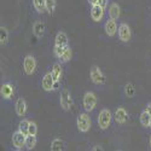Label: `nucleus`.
<instances>
[{"mask_svg":"<svg viewBox=\"0 0 151 151\" xmlns=\"http://www.w3.org/2000/svg\"><path fill=\"white\" fill-rule=\"evenodd\" d=\"M97 5H99L100 7H103L105 10L108 7V0H98V4Z\"/></svg>","mask_w":151,"mask_h":151,"instance_id":"c756f323","label":"nucleus"},{"mask_svg":"<svg viewBox=\"0 0 151 151\" xmlns=\"http://www.w3.org/2000/svg\"><path fill=\"white\" fill-rule=\"evenodd\" d=\"M51 75L55 79V81H60V78H62V65H60V63H56V64H53V67L51 69Z\"/></svg>","mask_w":151,"mask_h":151,"instance_id":"a211bd4d","label":"nucleus"},{"mask_svg":"<svg viewBox=\"0 0 151 151\" xmlns=\"http://www.w3.org/2000/svg\"><path fill=\"white\" fill-rule=\"evenodd\" d=\"M64 150V143H63L62 139H53L51 142V151H63Z\"/></svg>","mask_w":151,"mask_h":151,"instance_id":"aec40b11","label":"nucleus"},{"mask_svg":"<svg viewBox=\"0 0 151 151\" xmlns=\"http://www.w3.org/2000/svg\"><path fill=\"white\" fill-rule=\"evenodd\" d=\"M104 12H105V10L103 7H100L99 5H94L91 9V18L94 22H100L104 17Z\"/></svg>","mask_w":151,"mask_h":151,"instance_id":"f8f14e48","label":"nucleus"},{"mask_svg":"<svg viewBox=\"0 0 151 151\" xmlns=\"http://www.w3.org/2000/svg\"><path fill=\"white\" fill-rule=\"evenodd\" d=\"M132 37V32L127 23H121L119 26V39L122 42H128Z\"/></svg>","mask_w":151,"mask_h":151,"instance_id":"6e6552de","label":"nucleus"},{"mask_svg":"<svg viewBox=\"0 0 151 151\" xmlns=\"http://www.w3.org/2000/svg\"><path fill=\"white\" fill-rule=\"evenodd\" d=\"M90 76L93 83L96 85H104L105 83V75L103 74V71L100 70L99 67L93 65L90 70Z\"/></svg>","mask_w":151,"mask_h":151,"instance_id":"39448f33","label":"nucleus"},{"mask_svg":"<svg viewBox=\"0 0 151 151\" xmlns=\"http://www.w3.org/2000/svg\"><path fill=\"white\" fill-rule=\"evenodd\" d=\"M82 105H83V109L86 110V112H91L94 110V108L97 106V97L93 92L88 91L86 92L85 96H83V99H82Z\"/></svg>","mask_w":151,"mask_h":151,"instance_id":"7ed1b4c3","label":"nucleus"},{"mask_svg":"<svg viewBox=\"0 0 151 151\" xmlns=\"http://www.w3.org/2000/svg\"><path fill=\"white\" fill-rule=\"evenodd\" d=\"M124 93L126 96H127L128 98H133L134 94H135V87L132 82H128V83H126L124 86Z\"/></svg>","mask_w":151,"mask_h":151,"instance_id":"5701e85b","label":"nucleus"},{"mask_svg":"<svg viewBox=\"0 0 151 151\" xmlns=\"http://www.w3.org/2000/svg\"><path fill=\"white\" fill-rule=\"evenodd\" d=\"M150 147H151V135H150Z\"/></svg>","mask_w":151,"mask_h":151,"instance_id":"c9c22d12","label":"nucleus"},{"mask_svg":"<svg viewBox=\"0 0 151 151\" xmlns=\"http://www.w3.org/2000/svg\"><path fill=\"white\" fill-rule=\"evenodd\" d=\"M145 111L147 112V114L151 115V103H147V105L145 106Z\"/></svg>","mask_w":151,"mask_h":151,"instance_id":"2f4dec72","label":"nucleus"},{"mask_svg":"<svg viewBox=\"0 0 151 151\" xmlns=\"http://www.w3.org/2000/svg\"><path fill=\"white\" fill-rule=\"evenodd\" d=\"M23 69L27 75H33L36 69V59L30 55L26 56V58L23 60Z\"/></svg>","mask_w":151,"mask_h":151,"instance_id":"0eeeda50","label":"nucleus"},{"mask_svg":"<svg viewBox=\"0 0 151 151\" xmlns=\"http://www.w3.org/2000/svg\"><path fill=\"white\" fill-rule=\"evenodd\" d=\"M33 6L36 10V12H39V14H44L46 11L45 0H33Z\"/></svg>","mask_w":151,"mask_h":151,"instance_id":"6ab92c4d","label":"nucleus"},{"mask_svg":"<svg viewBox=\"0 0 151 151\" xmlns=\"http://www.w3.org/2000/svg\"><path fill=\"white\" fill-rule=\"evenodd\" d=\"M104 29H105V33L108 36H114L117 32H119V27L116 24V21L115 19H108L104 24Z\"/></svg>","mask_w":151,"mask_h":151,"instance_id":"9d476101","label":"nucleus"},{"mask_svg":"<svg viewBox=\"0 0 151 151\" xmlns=\"http://www.w3.org/2000/svg\"><path fill=\"white\" fill-rule=\"evenodd\" d=\"M27 102L24 100L23 98H18L16 100V104H15V110H16V114L17 116H24L27 112Z\"/></svg>","mask_w":151,"mask_h":151,"instance_id":"ddd939ff","label":"nucleus"},{"mask_svg":"<svg viewBox=\"0 0 151 151\" xmlns=\"http://www.w3.org/2000/svg\"><path fill=\"white\" fill-rule=\"evenodd\" d=\"M76 126H78V129L81 133H87L91 129V126H92L90 115L87 112H80L76 119Z\"/></svg>","mask_w":151,"mask_h":151,"instance_id":"f257e3e1","label":"nucleus"},{"mask_svg":"<svg viewBox=\"0 0 151 151\" xmlns=\"http://www.w3.org/2000/svg\"><path fill=\"white\" fill-rule=\"evenodd\" d=\"M29 124H30V121L22 120L18 124V131L22 132L24 135H29Z\"/></svg>","mask_w":151,"mask_h":151,"instance_id":"412c9836","label":"nucleus"},{"mask_svg":"<svg viewBox=\"0 0 151 151\" xmlns=\"http://www.w3.org/2000/svg\"><path fill=\"white\" fill-rule=\"evenodd\" d=\"M59 103H60V106L63 110H70L73 108V97L70 94V92L64 88L60 91V96H59Z\"/></svg>","mask_w":151,"mask_h":151,"instance_id":"20e7f679","label":"nucleus"},{"mask_svg":"<svg viewBox=\"0 0 151 151\" xmlns=\"http://www.w3.org/2000/svg\"><path fill=\"white\" fill-rule=\"evenodd\" d=\"M91 151H104V149L100 146V145H94L93 147H92V150Z\"/></svg>","mask_w":151,"mask_h":151,"instance_id":"7c9ffc66","label":"nucleus"},{"mask_svg":"<svg viewBox=\"0 0 151 151\" xmlns=\"http://www.w3.org/2000/svg\"><path fill=\"white\" fill-rule=\"evenodd\" d=\"M108 14H109V17H110L111 19H115V21H116V19L120 17V15H121V10H120L119 4L111 3V4L109 5V7H108Z\"/></svg>","mask_w":151,"mask_h":151,"instance_id":"dca6fc26","label":"nucleus"},{"mask_svg":"<svg viewBox=\"0 0 151 151\" xmlns=\"http://www.w3.org/2000/svg\"><path fill=\"white\" fill-rule=\"evenodd\" d=\"M68 47V46H67ZM67 47H62V46H55V48H53V53H55V56L57 57V58H59L63 53H64V51H65V48Z\"/></svg>","mask_w":151,"mask_h":151,"instance_id":"cd10ccee","label":"nucleus"},{"mask_svg":"<svg viewBox=\"0 0 151 151\" xmlns=\"http://www.w3.org/2000/svg\"><path fill=\"white\" fill-rule=\"evenodd\" d=\"M117 151H121V150H117Z\"/></svg>","mask_w":151,"mask_h":151,"instance_id":"4c0bfd02","label":"nucleus"},{"mask_svg":"<svg viewBox=\"0 0 151 151\" xmlns=\"http://www.w3.org/2000/svg\"><path fill=\"white\" fill-rule=\"evenodd\" d=\"M149 128L151 129V117H150V122H149Z\"/></svg>","mask_w":151,"mask_h":151,"instance_id":"f704fd0d","label":"nucleus"},{"mask_svg":"<svg viewBox=\"0 0 151 151\" xmlns=\"http://www.w3.org/2000/svg\"><path fill=\"white\" fill-rule=\"evenodd\" d=\"M16 151H22V150H16Z\"/></svg>","mask_w":151,"mask_h":151,"instance_id":"e433bc0d","label":"nucleus"},{"mask_svg":"<svg viewBox=\"0 0 151 151\" xmlns=\"http://www.w3.org/2000/svg\"><path fill=\"white\" fill-rule=\"evenodd\" d=\"M26 140L27 135H24L22 132L17 131L12 135V145L16 150H22L23 147H26Z\"/></svg>","mask_w":151,"mask_h":151,"instance_id":"423d86ee","label":"nucleus"},{"mask_svg":"<svg viewBox=\"0 0 151 151\" xmlns=\"http://www.w3.org/2000/svg\"><path fill=\"white\" fill-rule=\"evenodd\" d=\"M58 87H59V81H56L55 82V90H58Z\"/></svg>","mask_w":151,"mask_h":151,"instance_id":"72a5a7b5","label":"nucleus"},{"mask_svg":"<svg viewBox=\"0 0 151 151\" xmlns=\"http://www.w3.org/2000/svg\"><path fill=\"white\" fill-rule=\"evenodd\" d=\"M55 79L52 78V75H51V71L50 73H46L44 75V78H42V81H41V86H42V88L44 91L46 92H51V91H55Z\"/></svg>","mask_w":151,"mask_h":151,"instance_id":"1a4fd4ad","label":"nucleus"},{"mask_svg":"<svg viewBox=\"0 0 151 151\" xmlns=\"http://www.w3.org/2000/svg\"><path fill=\"white\" fill-rule=\"evenodd\" d=\"M0 94H1L3 99H11L14 96V86L9 82L3 83L1 88H0Z\"/></svg>","mask_w":151,"mask_h":151,"instance_id":"2eb2a0df","label":"nucleus"},{"mask_svg":"<svg viewBox=\"0 0 151 151\" xmlns=\"http://www.w3.org/2000/svg\"><path fill=\"white\" fill-rule=\"evenodd\" d=\"M37 133V124L34 121H30L29 124V135H36Z\"/></svg>","mask_w":151,"mask_h":151,"instance_id":"c85d7f7f","label":"nucleus"},{"mask_svg":"<svg viewBox=\"0 0 151 151\" xmlns=\"http://www.w3.org/2000/svg\"><path fill=\"white\" fill-rule=\"evenodd\" d=\"M112 117H114V115L111 114V111L109 109H103V110H100L99 112V115H98V126H99V128L100 129H108L110 127V124H111V120Z\"/></svg>","mask_w":151,"mask_h":151,"instance_id":"f03ea898","label":"nucleus"},{"mask_svg":"<svg viewBox=\"0 0 151 151\" xmlns=\"http://www.w3.org/2000/svg\"><path fill=\"white\" fill-rule=\"evenodd\" d=\"M36 145V137L35 135H27V140H26V149L33 150Z\"/></svg>","mask_w":151,"mask_h":151,"instance_id":"393cba45","label":"nucleus"},{"mask_svg":"<svg viewBox=\"0 0 151 151\" xmlns=\"http://www.w3.org/2000/svg\"><path fill=\"white\" fill-rule=\"evenodd\" d=\"M114 119H115L116 123H119V124H123V123L127 122L128 114H127V111H126V109L124 108H117L115 110Z\"/></svg>","mask_w":151,"mask_h":151,"instance_id":"9b49d317","label":"nucleus"},{"mask_svg":"<svg viewBox=\"0 0 151 151\" xmlns=\"http://www.w3.org/2000/svg\"><path fill=\"white\" fill-rule=\"evenodd\" d=\"M71 57H73V51H71V48L68 46V47L65 48L64 53H63V55L59 57V62H60V63H68V62L71 59Z\"/></svg>","mask_w":151,"mask_h":151,"instance_id":"4be33fe9","label":"nucleus"},{"mask_svg":"<svg viewBox=\"0 0 151 151\" xmlns=\"http://www.w3.org/2000/svg\"><path fill=\"white\" fill-rule=\"evenodd\" d=\"M87 1H88V4H90L91 6H94V5L98 4V0H87Z\"/></svg>","mask_w":151,"mask_h":151,"instance_id":"473e14b6","label":"nucleus"},{"mask_svg":"<svg viewBox=\"0 0 151 151\" xmlns=\"http://www.w3.org/2000/svg\"><path fill=\"white\" fill-rule=\"evenodd\" d=\"M45 23L41 21H36L33 26V34L37 39H41V37L45 35Z\"/></svg>","mask_w":151,"mask_h":151,"instance_id":"4468645a","label":"nucleus"},{"mask_svg":"<svg viewBox=\"0 0 151 151\" xmlns=\"http://www.w3.org/2000/svg\"><path fill=\"white\" fill-rule=\"evenodd\" d=\"M9 42V32L5 27L0 28V44L1 45H6Z\"/></svg>","mask_w":151,"mask_h":151,"instance_id":"b1692460","label":"nucleus"},{"mask_svg":"<svg viewBox=\"0 0 151 151\" xmlns=\"http://www.w3.org/2000/svg\"><path fill=\"white\" fill-rule=\"evenodd\" d=\"M55 46H62L67 47L68 46V35L64 32H58L55 37Z\"/></svg>","mask_w":151,"mask_h":151,"instance_id":"f3484780","label":"nucleus"},{"mask_svg":"<svg viewBox=\"0 0 151 151\" xmlns=\"http://www.w3.org/2000/svg\"><path fill=\"white\" fill-rule=\"evenodd\" d=\"M45 4H46V11L50 15L53 14L55 10H56V6H57L56 0H45Z\"/></svg>","mask_w":151,"mask_h":151,"instance_id":"a878e982","label":"nucleus"},{"mask_svg":"<svg viewBox=\"0 0 151 151\" xmlns=\"http://www.w3.org/2000/svg\"><path fill=\"white\" fill-rule=\"evenodd\" d=\"M150 117L151 115L147 114V112L144 110L142 114H140V123L144 126V127H149V122H150Z\"/></svg>","mask_w":151,"mask_h":151,"instance_id":"bb28decb","label":"nucleus"}]
</instances>
